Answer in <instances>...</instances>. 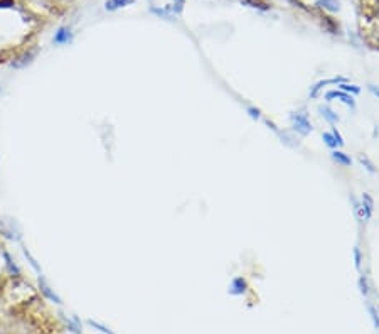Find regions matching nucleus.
<instances>
[{"mask_svg":"<svg viewBox=\"0 0 379 334\" xmlns=\"http://www.w3.org/2000/svg\"><path fill=\"white\" fill-rule=\"evenodd\" d=\"M290 123H292V132L300 137H307L314 132V125L310 122L308 113L305 110H297L290 113Z\"/></svg>","mask_w":379,"mask_h":334,"instance_id":"nucleus-1","label":"nucleus"},{"mask_svg":"<svg viewBox=\"0 0 379 334\" xmlns=\"http://www.w3.org/2000/svg\"><path fill=\"white\" fill-rule=\"evenodd\" d=\"M324 100L327 101V103H330V101H341V103H344L346 107H349L351 110H355V107H358V103H355V98L352 96V95H349V93H344V91H341V90H330V91H327V93L324 95Z\"/></svg>","mask_w":379,"mask_h":334,"instance_id":"nucleus-2","label":"nucleus"},{"mask_svg":"<svg viewBox=\"0 0 379 334\" xmlns=\"http://www.w3.org/2000/svg\"><path fill=\"white\" fill-rule=\"evenodd\" d=\"M347 81H349V79L344 78V76H334V78L320 79V81H317L314 86H310L308 96L312 98V100H315V98H319L320 91H322L325 86H329V85H341V83H347Z\"/></svg>","mask_w":379,"mask_h":334,"instance_id":"nucleus-3","label":"nucleus"},{"mask_svg":"<svg viewBox=\"0 0 379 334\" xmlns=\"http://www.w3.org/2000/svg\"><path fill=\"white\" fill-rule=\"evenodd\" d=\"M0 233H2L4 237H7L9 240H20V232H19V228H17L15 221L12 220L5 221L4 218H0Z\"/></svg>","mask_w":379,"mask_h":334,"instance_id":"nucleus-4","label":"nucleus"},{"mask_svg":"<svg viewBox=\"0 0 379 334\" xmlns=\"http://www.w3.org/2000/svg\"><path fill=\"white\" fill-rule=\"evenodd\" d=\"M248 290V280L244 277H234L231 280V284L228 287V292L231 294V296H243V294Z\"/></svg>","mask_w":379,"mask_h":334,"instance_id":"nucleus-5","label":"nucleus"},{"mask_svg":"<svg viewBox=\"0 0 379 334\" xmlns=\"http://www.w3.org/2000/svg\"><path fill=\"white\" fill-rule=\"evenodd\" d=\"M317 112L319 115L322 117L325 122H329L330 125H336L341 122V117H339V113L336 110H332L329 105H319L317 107Z\"/></svg>","mask_w":379,"mask_h":334,"instance_id":"nucleus-6","label":"nucleus"},{"mask_svg":"<svg viewBox=\"0 0 379 334\" xmlns=\"http://www.w3.org/2000/svg\"><path fill=\"white\" fill-rule=\"evenodd\" d=\"M330 159L334 160L337 165H342V167H351L352 165V159L351 155L346 154L341 149H334V151L330 152Z\"/></svg>","mask_w":379,"mask_h":334,"instance_id":"nucleus-7","label":"nucleus"},{"mask_svg":"<svg viewBox=\"0 0 379 334\" xmlns=\"http://www.w3.org/2000/svg\"><path fill=\"white\" fill-rule=\"evenodd\" d=\"M361 208L364 211V218L366 221H369L372 218V213H374V199L369 193H364L363 198H361Z\"/></svg>","mask_w":379,"mask_h":334,"instance_id":"nucleus-8","label":"nucleus"},{"mask_svg":"<svg viewBox=\"0 0 379 334\" xmlns=\"http://www.w3.org/2000/svg\"><path fill=\"white\" fill-rule=\"evenodd\" d=\"M278 137L281 139V143L286 147H292V149H297L298 147V139H297V134H294L292 130H283V132H278Z\"/></svg>","mask_w":379,"mask_h":334,"instance_id":"nucleus-9","label":"nucleus"},{"mask_svg":"<svg viewBox=\"0 0 379 334\" xmlns=\"http://www.w3.org/2000/svg\"><path fill=\"white\" fill-rule=\"evenodd\" d=\"M358 162L364 167V169L369 172V174H377V167H376V164L372 162V160L367 157L366 154H359L358 155Z\"/></svg>","mask_w":379,"mask_h":334,"instance_id":"nucleus-10","label":"nucleus"},{"mask_svg":"<svg viewBox=\"0 0 379 334\" xmlns=\"http://www.w3.org/2000/svg\"><path fill=\"white\" fill-rule=\"evenodd\" d=\"M36 57V51H29V53H26L24 56H20L19 59L12 62L14 68H26L29 62H32V59Z\"/></svg>","mask_w":379,"mask_h":334,"instance_id":"nucleus-11","label":"nucleus"},{"mask_svg":"<svg viewBox=\"0 0 379 334\" xmlns=\"http://www.w3.org/2000/svg\"><path fill=\"white\" fill-rule=\"evenodd\" d=\"M337 86H339V90H341V91L352 95V96H358L361 93V86L352 85V83H349V81L347 83H341V85H337Z\"/></svg>","mask_w":379,"mask_h":334,"instance_id":"nucleus-12","label":"nucleus"},{"mask_svg":"<svg viewBox=\"0 0 379 334\" xmlns=\"http://www.w3.org/2000/svg\"><path fill=\"white\" fill-rule=\"evenodd\" d=\"M319 7H322L325 10H329V12H339V2L337 0H319L317 2Z\"/></svg>","mask_w":379,"mask_h":334,"instance_id":"nucleus-13","label":"nucleus"},{"mask_svg":"<svg viewBox=\"0 0 379 334\" xmlns=\"http://www.w3.org/2000/svg\"><path fill=\"white\" fill-rule=\"evenodd\" d=\"M71 41V34L68 29H61V31H57V34L54 36V43L56 44H66Z\"/></svg>","mask_w":379,"mask_h":334,"instance_id":"nucleus-14","label":"nucleus"},{"mask_svg":"<svg viewBox=\"0 0 379 334\" xmlns=\"http://www.w3.org/2000/svg\"><path fill=\"white\" fill-rule=\"evenodd\" d=\"M322 140H324L325 145L330 149V151H334V149H339L337 142L334 139V135H332V132H324V134H322Z\"/></svg>","mask_w":379,"mask_h":334,"instance_id":"nucleus-15","label":"nucleus"},{"mask_svg":"<svg viewBox=\"0 0 379 334\" xmlns=\"http://www.w3.org/2000/svg\"><path fill=\"white\" fill-rule=\"evenodd\" d=\"M352 255H354L355 270H361V267H363V252H361V246H359V245H355V246H354Z\"/></svg>","mask_w":379,"mask_h":334,"instance_id":"nucleus-16","label":"nucleus"},{"mask_svg":"<svg viewBox=\"0 0 379 334\" xmlns=\"http://www.w3.org/2000/svg\"><path fill=\"white\" fill-rule=\"evenodd\" d=\"M133 0H108L106 2V9L108 10H115L118 7H125V5H130Z\"/></svg>","mask_w":379,"mask_h":334,"instance_id":"nucleus-17","label":"nucleus"},{"mask_svg":"<svg viewBox=\"0 0 379 334\" xmlns=\"http://www.w3.org/2000/svg\"><path fill=\"white\" fill-rule=\"evenodd\" d=\"M246 113H248V117L251 118V120H260L261 118V110L258 107H251V105H248L246 107Z\"/></svg>","mask_w":379,"mask_h":334,"instance_id":"nucleus-18","label":"nucleus"},{"mask_svg":"<svg viewBox=\"0 0 379 334\" xmlns=\"http://www.w3.org/2000/svg\"><path fill=\"white\" fill-rule=\"evenodd\" d=\"M358 285H359V290H361L363 296H367V294H369V284H367L366 275H361L359 280H358Z\"/></svg>","mask_w":379,"mask_h":334,"instance_id":"nucleus-19","label":"nucleus"},{"mask_svg":"<svg viewBox=\"0 0 379 334\" xmlns=\"http://www.w3.org/2000/svg\"><path fill=\"white\" fill-rule=\"evenodd\" d=\"M332 135H334V139H336V142H337V145H339V149H341L342 145H344V139H342V135H341V132L337 130V127H332Z\"/></svg>","mask_w":379,"mask_h":334,"instance_id":"nucleus-20","label":"nucleus"},{"mask_svg":"<svg viewBox=\"0 0 379 334\" xmlns=\"http://www.w3.org/2000/svg\"><path fill=\"white\" fill-rule=\"evenodd\" d=\"M243 4L250 5V7H258V9H268L266 4L260 2V0H243Z\"/></svg>","mask_w":379,"mask_h":334,"instance_id":"nucleus-21","label":"nucleus"},{"mask_svg":"<svg viewBox=\"0 0 379 334\" xmlns=\"http://www.w3.org/2000/svg\"><path fill=\"white\" fill-rule=\"evenodd\" d=\"M367 309H369V314H371L372 324H374V327H379V316H377V310H376L374 307H372V306H369Z\"/></svg>","mask_w":379,"mask_h":334,"instance_id":"nucleus-22","label":"nucleus"},{"mask_svg":"<svg viewBox=\"0 0 379 334\" xmlns=\"http://www.w3.org/2000/svg\"><path fill=\"white\" fill-rule=\"evenodd\" d=\"M24 255H26V258H27V262L31 263L32 267L37 270V272H41V267H39V265L36 263V260H34V258H32V255H31V253H29V250H26V248H24Z\"/></svg>","mask_w":379,"mask_h":334,"instance_id":"nucleus-23","label":"nucleus"},{"mask_svg":"<svg viewBox=\"0 0 379 334\" xmlns=\"http://www.w3.org/2000/svg\"><path fill=\"white\" fill-rule=\"evenodd\" d=\"M367 90H369V93H371L372 96H376L377 100H379V86H377V85L369 83V85H367Z\"/></svg>","mask_w":379,"mask_h":334,"instance_id":"nucleus-24","label":"nucleus"},{"mask_svg":"<svg viewBox=\"0 0 379 334\" xmlns=\"http://www.w3.org/2000/svg\"><path fill=\"white\" fill-rule=\"evenodd\" d=\"M265 125L268 127V129H272V130L275 132V134H277V135H278V132H280V129H278V127H277V123H275V122H273V120H268V118H266V120H265Z\"/></svg>","mask_w":379,"mask_h":334,"instance_id":"nucleus-25","label":"nucleus"},{"mask_svg":"<svg viewBox=\"0 0 379 334\" xmlns=\"http://www.w3.org/2000/svg\"><path fill=\"white\" fill-rule=\"evenodd\" d=\"M14 5V0H0V9H7V7H12Z\"/></svg>","mask_w":379,"mask_h":334,"instance_id":"nucleus-26","label":"nucleus"},{"mask_svg":"<svg viewBox=\"0 0 379 334\" xmlns=\"http://www.w3.org/2000/svg\"><path fill=\"white\" fill-rule=\"evenodd\" d=\"M377 309H379V307H377Z\"/></svg>","mask_w":379,"mask_h":334,"instance_id":"nucleus-27","label":"nucleus"}]
</instances>
